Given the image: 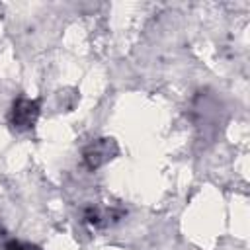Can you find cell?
Returning a JSON list of instances; mask_svg holds the SVG:
<instances>
[{
    "mask_svg": "<svg viewBox=\"0 0 250 250\" xmlns=\"http://www.w3.org/2000/svg\"><path fill=\"white\" fill-rule=\"evenodd\" d=\"M37 104L31 102V100H18L14 104V111H12V123L18 127V129H25L29 125L35 123V117H37Z\"/></svg>",
    "mask_w": 250,
    "mask_h": 250,
    "instance_id": "obj_1",
    "label": "cell"
}]
</instances>
